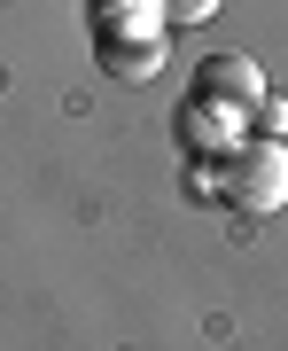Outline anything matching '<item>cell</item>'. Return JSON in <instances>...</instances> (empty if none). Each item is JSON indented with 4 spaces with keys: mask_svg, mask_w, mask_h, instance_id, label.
<instances>
[{
    "mask_svg": "<svg viewBox=\"0 0 288 351\" xmlns=\"http://www.w3.org/2000/svg\"><path fill=\"white\" fill-rule=\"evenodd\" d=\"M250 133H265V141H288V101H280V94H265V101H257Z\"/></svg>",
    "mask_w": 288,
    "mask_h": 351,
    "instance_id": "5",
    "label": "cell"
},
{
    "mask_svg": "<svg viewBox=\"0 0 288 351\" xmlns=\"http://www.w3.org/2000/svg\"><path fill=\"white\" fill-rule=\"evenodd\" d=\"M94 8H101V0H94Z\"/></svg>",
    "mask_w": 288,
    "mask_h": 351,
    "instance_id": "6",
    "label": "cell"
},
{
    "mask_svg": "<svg viewBox=\"0 0 288 351\" xmlns=\"http://www.w3.org/2000/svg\"><path fill=\"white\" fill-rule=\"evenodd\" d=\"M163 16L148 8V0H101L94 8V63L109 71V78H156L163 71Z\"/></svg>",
    "mask_w": 288,
    "mask_h": 351,
    "instance_id": "1",
    "label": "cell"
},
{
    "mask_svg": "<svg viewBox=\"0 0 288 351\" xmlns=\"http://www.w3.org/2000/svg\"><path fill=\"white\" fill-rule=\"evenodd\" d=\"M218 203H226V211H241V219L288 211V141L241 133V149L218 156Z\"/></svg>",
    "mask_w": 288,
    "mask_h": 351,
    "instance_id": "2",
    "label": "cell"
},
{
    "mask_svg": "<svg viewBox=\"0 0 288 351\" xmlns=\"http://www.w3.org/2000/svg\"><path fill=\"white\" fill-rule=\"evenodd\" d=\"M148 8L163 16V24H211V16L226 8V0H148Z\"/></svg>",
    "mask_w": 288,
    "mask_h": 351,
    "instance_id": "4",
    "label": "cell"
},
{
    "mask_svg": "<svg viewBox=\"0 0 288 351\" xmlns=\"http://www.w3.org/2000/svg\"><path fill=\"white\" fill-rule=\"evenodd\" d=\"M195 101L218 110V117H234V125H250L257 101H265V71L250 55H202L195 63Z\"/></svg>",
    "mask_w": 288,
    "mask_h": 351,
    "instance_id": "3",
    "label": "cell"
}]
</instances>
